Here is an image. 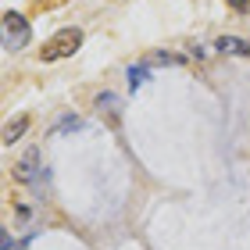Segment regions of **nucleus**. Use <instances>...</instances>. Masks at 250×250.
Wrapping results in <instances>:
<instances>
[{
  "label": "nucleus",
  "mask_w": 250,
  "mask_h": 250,
  "mask_svg": "<svg viewBox=\"0 0 250 250\" xmlns=\"http://www.w3.org/2000/svg\"><path fill=\"white\" fill-rule=\"evenodd\" d=\"M83 47V29H61L54 32L47 50H43V61H54V58H68V54H75Z\"/></svg>",
  "instance_id": "nucleus-1"
},
{
  "label": "nucleus",
  "mask_w": 250,
  "mask_h": 250,
  "mask_svg": "<svg viewBox=\"0 0 250 250\" xmlns=\"http://www.w3.org/2000/svg\"><path fill=\"white\" fill-rule=\"evenodd\" d=\"M4 25H7V50H18V47H25L29 43V21L18 15V11H7L4 15Z\"/></svg>",
  "instance_id": "nucleus-2"
},
{
  "label": "nucleus",
  "mask_w": 250,
  "mask_h": 250,
  "mask_svg": "<svg viewBox=\"0 0 250 250\" xmlns=\"http://www.w3.org/2000/svg\"><path fill=\"white\" fill-rule=\"evenodd\" d=\"M36 157H40V150H36V146H29V150H25V157H21V161H18V168H15V172H18V179H25V183H32V179H36Z\"/></svg>",
  "instance_id": "nucleus-3"
},
{
  "label": "nucleus",
  "mask_w": 250,
  "mask_h": 250,
  "mask_svg": "<svg viewBox=\"0 0 250 250\" xmlns=\"http://www.w3.org/2000/svg\"><path fill=\"white\" fill-rule=\"evenodd\" d=\"M222 54H243V58H250V43L236 40V36H218V43H214Z\"/></svg>",
  "instance_id": "nucleus-4"
},
{
  "label": "nucleus",
  "mask_w": 250,
  "mask_h": 250,
  "mask_svg": "<svg viewBox=\"0 0 250 250\" xmlns=\"http://www.w3.org/2000/svg\"><path fill=\"white\" fill-rule=\"evenodd\" d=\"M25 129H29V115H18L15 122H7V129H4V143H15Z\"/></svg>",
  "instance_id": "nucleus-5"
},
{
  "label": "nucleus",
  "mask_w": 250,
  "mask_h": 250,
  "mask_svg": "<svg viewBox=\"0 0 250 250\" xmlns=\"http://www.w3.org/2000/svg\"><path fill=\"white\" fill-rule=\"evenodd\" d=\"M97 111L107 115V118H118V97L115 93H100L97 97Z\"/></svg>",
  "instance_id": "nucleus-6"
},
{
  "label": "nucleus",
  "mask_w": 250,
  "mask_h": 250,
  "mask_svg": "<svg viewBox=\"0 0 250 250\" xmlns=\"http://www.w3.org/2000/svg\"><path fill=\"white\" fill-rule=\"evenodd\" d=\"M146 64H186V58H183V54L157 50V54H150V58H146Z\"/></svg>",
  "instance_id": "nucleus-7"
},
{
  "label": "nucleus",
  "mask_w": 250,
  "mask_h": 250,
  "mask_svg": "<svg viewBox=\"0 0 250 250\" xmlns=\"http://www.w3.org/2000/svg\"><path fill=\"white\" fill-rule=\"evenodd\" d=\"M146 79H150V72H146V64H132V68H129V83H132V86L146 83Z\"/></svg>",
  "instance_id": "nucleus-8"
},
{
  "label": "nucleus",
  "mask_w": 250,
  "mask_h": 250,
  "mask_svg": "<svg viewBox=\"0 0 250 250\" xmlns=\"http://www.w3.org/2000/svg\"><path fill=\"white\" fill-rule=\"evenodd\" d=\"M72 129H83V118H64V122H58L50 132H72Z\"/></svg>",
  "instance_id": "nucleus-9"
},
{
  "label": "nucleus",
  "mask_w": 250,
  "mask_h": 250,
  "mask_svg": "<svg viewBox=\"0 0 250 250\" xmlns=\"http://www.w3.org/2000/svg\"><path fill=\"white\" fill-rule=\"evenodd\" d=\"M0 250H11V236L7 232H0Z\"/></svg>",
  "instance_id": "nucleus-10"
}]
</instances>
